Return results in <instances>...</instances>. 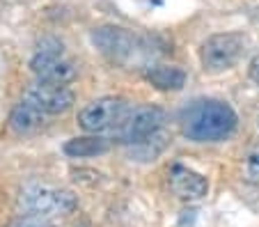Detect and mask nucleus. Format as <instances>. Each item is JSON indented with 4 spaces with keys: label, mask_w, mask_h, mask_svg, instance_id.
Here are the masks:
<instances>
[{
    "label": "nucleus",
    "mask_w": 259,
    "mask_h": 227,
    "mask_svg": "<svg viewBox=\"0 0 259 227\" xmlns=\"http://www.w3.org/2000/svg\"><path fill=\"white\" fill-rule=\"evenodd\" d=\"M236 113L232 106L215 99H200L193 101L181 113V131L188 140L195 143H218L234 133L236 128Z\"/></svg>",
    "instance_id": "nucleus-1"
},
{
    "label": "nucleus",
    "mask_w": 259,
    "mask_h": 227,
    "mask_svg": "<svg viewBox=\"0 0 259 227\" xmlns=\"http://www.w3.org/2000/svg\"><path fill=\"white\" fill-rule=\"evenodd\" d=\"M21 204L28 211V216L51 218L64 216L76 209V198L67 191H60L53 186H30L21 195Z\"/></svg>",
    "instance_id": "nucleus-2"
},
{
    "label": "nucleus",
    "mask_w": 259,
    "mask_h": 227,
    "mask_svg": "<svg viewBox=\"0 0 259 227\" xmlns=\"http://www.w3.org/2000/svg\"><path fill=\"white\" fill-rule=\"evenodd\" d=\"M245 51V39L239 32H223V35H213L202 44L200 60L204 64L206 71H225L232 69L241 60Z\"/></svg>",
    "instance_id": "nucleus-3"
},
{
    "label": "nucleus",
    "mask_w": 259,
    "mask_h": 227,
    "mask_svg": "<svg viewBox=\"0 0 259 227\" xmlns=\"http://www.w3.org/2000/svg\"><path fill=\"white\" fill-rule=\"evenodd\" d=\"M92 41L103 55L117 60V62H131L138 55L147 53V46L140 37L133 35L131 30L113 28V25L97 28L92 32Z\"/></svg>",
    "instance_id": "nucleus-4"
},
{
    "label": "nucleus",
    "mask_w": 259,
    "mask_h": 227,
    "mask_svg": "<svg viewBox=\"0 0 259 227\" xmlns=\"http://www.w3.org/2000/svg\"><path fill=\"white\" fill-rule=\"evenodd\" d=\"M128 113L131 110L122 99L106 97V99H97L85 106L78 113V124L90 133H103V131H113V128L119 131Z\"/></svg>",
    "instance_id": "nucleus-5"
},
{
    "label": "nucleus",
    "mask_w": 259,
    "mask_h": 227,
    "mask_svg": "<svg viewBox=\"0 0 259 227\" xmlns=\"http://www.w3.org/2000/svg\"><path fill=\"white\" fill-rule=\"evenodd\" d=\"M25 101L32 104L34 108H39L46 115H58L71 108L73 104V92L64 87V83H49V80H39L28 87L25 92Z\"/></svg>",
    "instance_id": "nucleus-6"
},
{
    "label": "nucleus",
    "mask_w": 259,
    "mask_h": 227,
    "mask_svg": "<svg viewBox=\"0 0 259 227\" xmlns=\"http://www.w3.org/2000/svg\"><path fill=\"white\" fill-rule=\"evenodd\" d=\"M163 122H165V113H163L161 108L147 106V108L131 110L117 133H119V138H122V143L133 145V143H140L147 135L156 133L158 128H163Z\"/></svg>",
    "instance_id": "nucleus-7"
},
{
    "label": "nucleus",
    "mask_w": 259,
    "mask_h": 227,
    "mask_svg": "<svg viewBox=\"0 0 259 227\" xmlns=\"http://www.w3.org/2000/svg\"><path fill=\"white\" fill-rule=\"evenodd\" d=\"M30 67L39 76V80H49V83H69L76 78V67L62 55V46L60 49H39Z\"/></svg>",
    "instance_id": "nucleus-8"
},
{
    "label": "nucleus",
    "mask_w": 259,
    "mask_h": 227,
    "mask_svg": "<svg viewBox=\"0 0 259 227\" xmlns=\"http://www.w3.org/2000/svg\"><path fill=\"white\" fill-rule=\"evenodd\" d=\"M167 181L177 198L181 200H200L209 193V181L200 172L186 168L181 163H175L167 172Z\"/></svg>",
    "instance_id": "nucleus-9"
},
{
    "label": "nucleus",
    "mask_w": 259,
    "mask_h": 227,
    "mask_svg": "<svg viewBox=\"0 0 259 227\" xmlns=\"http://www.w3.org/2000/svg\"><path fill=\"white\" fill-rule=\"evenodd\" d=\"M44 126V113L39 108H34L28 101H21V104L14 106L10 115V128L19 135H30L34 131H39Z\"/></svg>",
    "instance_id": "nucleus-10"
},
{
    "label": "nucleus",
    "mask_w": 259,
    "mask_h": 227,
    "mask_svg": "<svg viewBox=\"0 0 259 227\" xmlns=\"http://www.w3.org/2000/svg\"><path fill=\"white\" fill-rule=\"evenodd\" d=\"M167 145H170L167 131L158 128L156 133L147 135V138H142L140 143H133V145H128V147H131V156L136 158V161H154Z\"/></svg>",
    "instance_id": "nucleus-11"
},
{
    "label": "nucleus",
    "mask_w": 259,
    "mask_h": 227,
    "mask_svg": "<svg viewBox=\"0 0 259 227\" xmlns=\"http://www.w3.org/2000/svg\"><path fill=\"white\" fill-rule=\"evenodd\" d=\"M147 80L156 85L158 89H181L186 83V74L179 67H167V64H156L147 69Z\"/></svg>",
    "instance_id": "nucleus-12"
},
{
    "label": "nucleus",
    "mask_w": 259,
    "mask_h": 227,
    "mask_svg": "<svg viewBox=\"0 0 259 227\" xmlns=\"http://www.w3.org/2000/svg\"><path fill=\"white\" fill-rule=\"evenodd\" d=\"M108 140L97 138V135H88V138H73L64 143V154L73 158H90V156H99V154L108 152Z\"/></svg>",
    "instance_id": "nucleus-13"
},
{
    "label": "nucleus",
    "mask_w": 259,
    "mask_h": 227,
    "mask_svg": "<svg viewBox=\"0 0 259 227\" xmlns=\"http://www.w3.org/2000/svg\"><path fill=\"white\" fill-rule=\"evenodd\" d=\"M243 174H245V181L259 184V152H252L248 156V161L243 165Z\"/></svg>",
    "instance_id": "nucleus-14"
},
{
    "label": "nucleus",
    "mask_w": 259,
    "mask_h": 227,
    "mask_svg": "<svg viewBox=\"0 0 259 227\" xmlns=\"http://www.w3.org/2000/svg\"><path fill=\"white\" fill-rule=\"evenodd\" d=\"M10 227H55V225H51V222H46L44 218L28 216V218H21V220H14Z\"/></svg>",
    "instance_id": "nucleus-15"
},
{
    "label": "nucleus",
    "mask_w": 259,
    "mask_h": 227,
    "mask_svg": "<svg viewBox=\"0 0 259 227\" xmlns=\"http://www.w3.org/2000/svg\"><path fill=\"white\" fill-rule=\"evenodd\" d=\"M250 78L254 80V83L259 85V53L252 58V62H250Z\"/></svg>",
    "instance_id": "nucleus-16"
}]
</instances>
